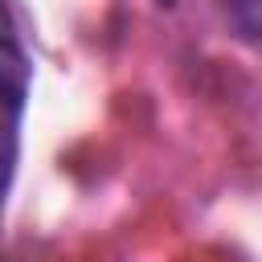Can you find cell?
Listing matches in <instances>:
<instances>
[{
	"mask_svg": "<svg viewBox=\"0 0 262 262\" xmlns=\"http://www.w3.org/2000/svg\"><path fill=\"white\" fill-rule=\"evenodd\" d=\"M29 86H33V66H29L16 16L8 0H0V213L20 160V123L29 106Z\"/></svg>",
	"mask_w": 262,
	"mask_h": 262,
	"instance_id": "6da1fadb",
	"label": "cell"
},
{
	"mask_svg": "<svg viewBox=\"0 0 262 262\" xmlns=\"http://www.w3.org/2000/svg\"><path fill=\"white\" fill-rule=\"evenodd\" d=\"M225 12L246 41L262 37V0H225Z\"/></svg>",
	"mask_w": 262,
	"mask_h": 262,
	"instance_id": "7a4b0ae2",
	"label": "cell"
},
{
	"mask_svg": "<svg viewBox=\"0 0 262 262\" xmlns=\"http://www.w3.org/2000/svg\"><path fill=\"white\" fill-rule=\"evenodd\" d=\"M156 4H160V8H172V4H176V0H156Z\"/></svg>",
	"mask_w": 262,
	"mask_h": 262,
	"instance_id": "3957f363",
	"label": "cell"
}]
</instances>
